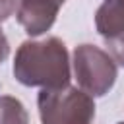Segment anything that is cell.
Returning <instances> with one entry per match:
<instances>
[{
    "label": "cell",
    "mask_w": 124,
    "mask_h": 124,
    "mask_svg": "<svg viewBox=\"0 0 124 124\" xmlns=\"http://www.w3.org/2000/svg\"><path fill=\"white\" fill-rule=\"evenodd\" d=\"M8 54H10V43H8V37L4 35L2 27H0V66L8 58Z\"/></svg>",
    "instance_id": "cell-8"
},
{
    "label": "cell",
    "mask_w": 124,
    "mask_h": 124,
    "mask_svg": "<svg viewBox=\"0 0 124 124\" xmlns=\"http://www.w3.org/2000/svg\"><path fill=\"white\" fill-rule=\"evenodd\" d=\"M116 124H124V122H116Z\"/></svg>",
    "instance_id": "cell-9"
},
{
    "label": "cell",
    "mask_w": 124,
    "mask_h": 124,
    "mask_svg": "<svg viewBox=\"0 0 124 124\" xmlns=\"http://www.w3.org/2000/svg\"><path fill=\"white\" fill-rule=\"evenodd\" d=\"M64 2L66 0H19L16 10L17 23L29 37H39L54 25Z\"/></svg>",
    "instance_id": "cell-5"
},
{
    "label": "cell",
    "mask_w": 124,
    "mask_h": 124,
    "mask_svg": "<svg viewBox=\"0 0 124 124\" xmlns=\"http://www.w3.org/2000/svg\"><path fill=\"white\" fill-rule=\"evenodd\" d=\"M74 76L81 91L91 97L107 95L118 76V66L114 58L101 46L83 43L74 50Z\"/></svg>",
    "instance_id": "cell-3"
},
{
    "label": "cell",
    "mask_w": 124,
    "mask_h": 124,
    "mask_svg": "<svg viewBox=\"0 0 124 124\" xmlns=\"http://www.w3.org/2000/svg\"><path fill=\"white\" fill-rule=\"evenodd\" d=\"M0 124H29V114L19 99L0 95Z\"/></svg>",
    "instance_id": "cell-6"
},
{
    "label": "cell",
    "mask_w": 124,
    "mask_h": 124,
    "mask_svg": "<svg viewBox=\"0 0 124 124\" xmlns=\"http://www.w3.org/2000/svg\"><path fill=\"white\" fill-rule=\"evenodd\" d=\"M37 107L41 124H91L95 118L93 97L72 85L41 89Z\"/></svg>",
    "instance_id": "cell-2"
},
{
    "label": "cell",
    "mask_w": 124,
    "mask_h": 124,
    "mask_svg": "<svg viewBox=\"0 0 124 124\" xmlns=\"http://www.w3.org/2000/svg\"><path fill=\"white\" fill-rule=\"evenodd\" d=\"M95 27L114 62L124 66V0H103L95 12Z\"/></svg>",
    "instance_id": "cell-4"
},
{
    "label": "cell",
    "mask_w": 124,
    "mask_h": 124,
    "mask_svg": "<svg viewBox=\"0 0 124 124\" xmlns=\"http://www.w3.org/2000/svg\"><path fill=\"white\" fill-rule=\"evenodd\" d=\"M19 0H0V23H4L16 10Z\"/></svg>",
    "instance_id": "cell-7"
},
{
    "label": "cell",
    "mask_w": 124,
    "mask_h": 124,
    "mask_svg": "<svg viewBox=\"0 0 124 124\" xmlns=\"http://www.w3.org/2000/svg\"><path fill=\"white\" fill-rule=\"evenodd\" d=\"M14 78L25 87L60 89L70 85V56L58 37L23 41L14 56Z\"/></svg>",
    "instance_id": "cell-1"
}]
</instances>
